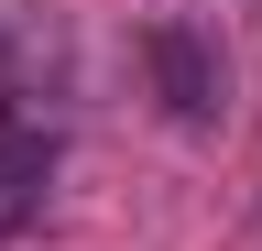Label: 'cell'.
I'll return each mask as SVG.
<instances>
[{"instance_id": "cell-2", "label": "cell", "mask_w": 262, "mask_h": 251, "mask_svg": "<svg viewBox=\"0 0 262 251\" xmlns=\"http://www.w3.org/2000/svg\"><path fill=\"white\" fill-rule=\"evenodd\" d=\"M55 164H66V142L44 131L33 109H0V240H22L33 218L55 208Z\"/></svg>"}, {"instance_id": "cell-1", "label": "cell", "mask_w": 262, "mask_h": 251, "mask_svg": "<svg viewBox=\"0 0 262 251\" xmlns=\"http://www.w3.org/2000/svg\"><path fill=\"white\" fill-rule=\"evenodd\" d=\"M142 66H153V99L175 109L186 131H208V120L229 109V55H219V33H208V22H186V11L142 22Z\"/></svg>"}]
</instances>
